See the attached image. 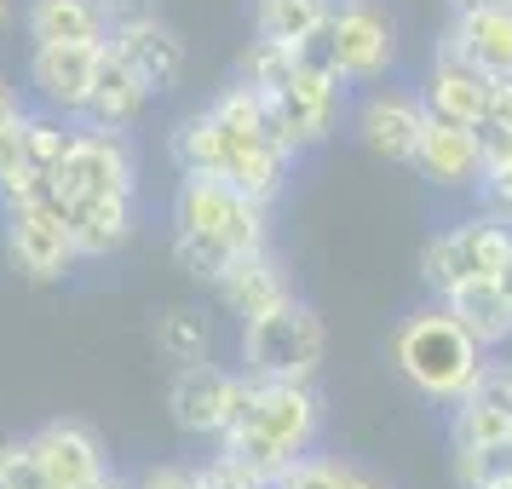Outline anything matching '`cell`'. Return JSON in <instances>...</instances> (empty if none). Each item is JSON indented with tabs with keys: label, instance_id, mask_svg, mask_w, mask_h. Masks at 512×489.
Segmentation results:
<instances>
[{
	"label": "cell",
	"instance_id": "obj_26",
	"mask_svg": "<svg viewBox=\"0 0 512 489\" xmlns=\"http://www.w3.org/2000/svg\"><path fill=\"white\" fill-rule=\"evenodd\" d=\"M75 127H81V121H64V116H52V110H29L24 116V156H29V167H35V173H52V167L64 162Z\"/></svg>",
	"mask_w": 512,
	"mask_h": 489
},
{
	"label": "cell",
	"instance_id": "obj_18",
	"mask_svg": "<svg viewBox=\"0 0 512 489\" xmlns=\"http://www.w3.org/2000/svg\"><path fill=\"white\" fill-rule=\"evenodd\" d=\"M415 173L432 190H472L478 173H484V156H478V139L472 127H455V121H426L415 150Z\"/></svg>",
	"mask_w": 512,
	"mask_h": 489
},
{
	"label": "cell",
	"instance_id": "obj_10",
	"mask_svg": "<svg viewBox=\"0 0 512 489\" xmlns=\"http://www.w3.org/2000/svg\"><path fill=\"white\" fill-rule=\"evenodd\" d=\"M98 52L104 41H52V47H29V93L41 110L64 121H81L87 116V98H93V81H98Z\"/></svg>",
	"mask_w": 512,
	"mask_h": 489
},
{
	"label": "cell",
	"instance_id": "obj_14",
	"mask_svg": "<svg viewBox=\"0 0 512 489\" xmlns=\"http://www.w3.org/2000/svg\"><path fill=\"white\" fill-rule=\"evenodd\" d=\"M29 449L41 461L47 489H81V484H93L98 472H110L104 438L93 426H81V420H47L41 432H29Z\"/></svg>",
	"mask_w": 512,
	"mask_h": 489
},
{
	"label": "cell",
	"instance_id": "obj_15",
	"mask_svg": "<svg viewBox=\"0 0 512 489\" xmlns=\"http://www.w3.org/2000/svg\"><path fill=\"white\" fill-rule=\"evenodd\" d=\"M104 47L116 52L121 64L150 87V98L173 93V87L185 81V41H179V29L167 24V18H144V24L110 29V35H104Z\"/></svg>",
	"mask_w": 512,
	"mask_h": 489
},
{
	"label": "cell",
	"instance_id": "obj_7",
	"mask_svg": "<svg viewBox=\"0 0 512 489\" xmlns=\"http://www.w3.org/2000/svg\"><path fill=\"white\" fill-rule=\"evenodd\" d=\"M139 196V150L127 133H110V127H75L64 162L52 167V202L64 208L75 196Z\"/></svg>",
	"mask_w": 512,
	"mask_h": 489
},
{
	"label": "cell",
	"instance_id": "obj_20",
	"mask_svg": "<svg viewBox=\"0 0 512 489\" xmlns=\"http://www.w3.org/2000/svg\"><path fill=\"white\" fill-rule=\"evenodd\" d=\"M144 104H150V87H144L139 75L121 64L116 52L104 47L98 52V81H93V98H87V127H110V133H127V127H139Z\"/></svg>",
	"mask_w": 512,
	"mask_h": 489
},
{
	"label": "cell",
	"instance_id": "obj_37",
	"mask_svg": "<svg viewBox=\"0 0 512 489\" xmlns=\"http://www.w3.org/2000/svg\"><path fill=\"white\" fill-rule=\"evenodd\" d=\"M340 489H392V484H386V478H374V472H363V466H346Z\"/></svg>",
	"mask_w": 512,
	"mask_h": 489
},
{
	"label": "cell",
	"instance_id": "obj_4",
	"mask_svg": "<svg viewBox=\"0 0 512 489\" xmlns=\"http://www.w3.org/2000/svg\"><path fill=\"white\" fill-rule=\"evenodd\" d=\"M300 64L334 70L346 87H380L397 64V24L380 0H334L323 35L300 47Z\"/></svg>",
	"mask_w": 512,
	"mask_h": 489
},
{
	"label": "cell",
	"instance_id": "obj_31",
	"mask_svg": "<svg viewBox=\"0 0 512 489\" xmlns=\"http://www.w3.org/2000/svg\"><path fill=\"white\" fill-rule=\"evenodd\" d=\"M133 489H208V484H202V466L156 461V466H144L139 478H133Z\"/></svg>",
	"mask_w": 512,
	"mask_h": 489
},
{
	"label": "cell",
	"instance_id": "obj_43",
	"mask_svg": "<svg viewBox=\"0 0 512 489\" xmlns=\"http://www.w3.org/2000/svg\"><path fill=\"white\" fill-rule=\"evenodd\" d=\"M507 443H512V438H507Z\"/></svg>",
	"mask_w": 512,
	"mask_h": 489
},
{
	"label": "cell",
	"instance_id": "obj_27",
	"mask_svg": "<svg viewBox=\"0 0 512 489\" xmlns=\"http://www.w3.org/2000/svg\"><path fill=\"white\" fill-rule=\"evenodd\" d=\"M340 478H346V466L311 449V455H294V461L282 466L277 478H271V489H340Z\"/></svg>",
	"mask_w": 512,
	"mask_h": 489
},
{
	"label": "cell",
	"instance_id": "obj_33",
	"mask_svg": "<svg viewBox=\"0 0 512 489\" xmlns=\"http://www.w3.org/2000/svg\"><path fill=\"white\" fill-rule=\"evenodd\" d=\"M472 139H478L484 167H495V162H507V156H512V127H501V121H478V127H472Z\"/></svg>",
	"mask_w": 512,
	"mask_h": 489
},
{
	"label": "cell",
	"instance_id": "obj_2",
	"mask_svg": "<svg viewBox=\"0 0 512 489\" xmlns=\"http://www.w3.org/2000/svg\"><path fill=\"white\" fill-rule=\"evenodd\" d=\"M317 443H323V397L311 380H248L242 409L213 438V449L271 489L282 466L294 455H311Z\"/></svg>",
	"mask_w": 512,
	"mask_h": 489
},
{
	"label": "cell",
	"instance_id": "obj_16",
	"mask_svg": "<svg viewBox=\"0 0 512 489\" xmlns=\"http://www.w3.org/2000/svg\"><path fill=\"white\" fill-rule=\"evenodd\" d=\"M484 93H489V70H478L472 58L438 41L432 52V70H426V87H420V104L432 121H455V127H478L484 121Z\"/></svg>",
	"mask_w": 512,
	"mask_h": 489
},
{
	"label": "cell",
	"instance_id": "obj_32",
	"mask_svg": "<svg viewBox=\"0 0 512 489\" xmlns=\"http://www.w3.org/2000/svg\"><path fill=\"white\" fill-rule=\"evenodd\" d=\"M98 6H104V24H110V29L144 24V18H162V0H98Z\"/></svg>",
	"mask_w": 512,
	"mask_h": 489
},
{
	"label": "cell",
	"instance_id": "obj_30",
	"mask_svg": "<svg viewBox=\"0 0 512 489\" xmlns=\"http://www.w3.org/2000/svg\"><path fill=\"white\" fill-rule=\"evenodd\" d=\"M472 190H478V208L512 225V156H507V162H495V167H484Z\"/></svg>",
	"mask_w": 512,
	"mask_h": 489
},
{
	"label": "cell",
	"instance_id": "obj_11",
	"mask_svg": "<svg viewBox=\"0 0 512 489\" xmlns=\"http://www.w3.org/2000/svg\"><path fill=\"white\" fill-rule=\"evenodd\" d=\"M0 219H6V259H12L29 282H64L75 265H81L75 236H70V219H64L58 202L0 213Z\"/></svg>",
	"mask_w": 512,
	"mask_h": 489
},
{
	"label": "cell",
	"instance_id": "obj_22",
	"mask_svg": "<svg viewBox=\"0 0 512 489\" xmlns=\"http://www.w3.org/2000/svg\"><path fill=\"white\" fill-rule=\"evenodd\" d=\"M24 35L29 47H52V41H104V6L98 0H29L24 6Z\"/></svg>",
	"mask_w": 512,
	"mask_h": 489
},
{
	"label": "cell",
	"instance_id": "obj_35",
	"mask_svg": "<svg viewBox=\"0 0 512 489\" xmlns=\"http://www.w3.org/2000/svg\"><path fill=\"white\" fill-rule=\"evenodd\" d=\"M484 121H501V127H512V75H489Z\"/></svg>",
	"mask_w": 512,
	"mask_h": 489
},
{
	"label": "cell",
	"instance_id": "obj_29",
	"mask_svg": "<svg viewBox=\"0 0 512 489\" xmlns=\"http://www.w3.org/2000/svg\"><path fill=\"white\" fill-rule=\"evenodd\" d=\"M466 397H478V403H489V409H501V415L512 420V363H507V357H495V351H489Z\"/></svg>",
	"mask_w": 512,
	"mask_h": 489
},
{
	"label": "cell",
	"instance_id": "obj_24",
	"mask_svg": "<svg viewBox=\"0 0 512 489\" xmlns=\"http://www.w3.org/2000/svg\"><path fill=\"white\" fill-rule=\"evenodd\" d=\"M294 70H300V47H282V41H265V35H254V41L242 47V58H236V81L259 87L265 98L282 93V87L294 81Z\"/></svg>",
	"mask_w": 512,
	"mask_h": 489
},
{
	"label": "cell",
	"instance_id": "obj_36",
	"mask_svg": "<svg viewBox=\"0 0 512 489\" xmlns=\"http://www.w3.org/2000/svg\"><path fill=\"white\" fill-rule=\"evenodd\" d=\"M24 116H29L24 93H18L12 81H0V133H6V127H18V121H24Z\"/></svg>",
	"mask_w": 512,
	"mask_h": 489
},
{
	"label": "cell",
	"instance_id": "obj_1",
	"mask_svg": "<svg viewBox=\"0 0 512 489\" xmlns=\"http://www.w3.org/2000/svg\"><path fill=\"white\" fill-rule=\"evenodd\" d=\"M271 242V208L254 202L248 190L225 185V179H196V173H179V190H173V265L196 282H213L225 271V259L254 254Z\"/></svg>",
	"mask_w": 512,
	"mask_h": 489
},
{
	"label": "cell",
	"instance_id": "obj_12",
	"mask_svg": "<svg viewBox=\"0 0 512 489\" xmlns=\"http://www.w3.org/2000/svg\"><path fill=\"white\" fill-rule=\"evenodd\" d=\"M426 104L420 93H403V87H374L357 116H351V133L357 144L380 156L386 167H415V150H420V133H426Z\"/></svg>",
	"mask_w": 512,
	"mask_h": 489
},
{
	"label": "cell",
	"instance_id": "obj_9",
	"mask_svg": "<svg viewBox=\"0 0 512 489\" xmlns=\"http://www.w3.org/2000/svg\"><path fill=\"white\" fill-rule=\"evenodd\" d=\"M242 392H248V374L242 369H219L213 357L202 363H185L173 369V386H167V415L173 426L196 443H213L242 409Z\"/></svg>",
	"mask_w": 512,
	"mask_h": 489
},
{
	"label": "cell",
	"instance_id": "obj_6",
	"mask_svg": "<svg viewBox=\"0 0 512 489\" xmlns=\"http://www.w3.org/2000/svg\"><path fill=\"white\" fill-rule=\"evenodd\" d=\"M512 254V225L495 213H466L455 225H443L426 248H420V282L432 288V300H443L449 288H461L472 277H495Z\"/></svg>",
	"mask_w": 512,
	"mask_h": 489
},
{
	"label": "cell",
	"instance_id": "obj_21",
	"mask_svg": "<svg viewBox=\"0 0 512 489\" xmlns=\"http://www.w3.org/2000/svg\"><path fill=\"white\" fill-rule=\"evenodd\" d=\"M443 311H449L484 351L512 346V305H507V294L495 288V277H472V282H461V288H449V294H443Z\"/></svg>",
	"mask_w": 512,
	"mask_h": 489
},
{
	"label": "cell",
	"instance_id": "obj_42",
	"mask_svg": "<svg viewBox=\"0 0 512 489\" xmlns=\"http://www.w3.org/2000/svg\"><path fill=\"white\" fill-rule=\"evenodd\" d=\"M489 489H512V472H507V478H495V484H489Z\"/></svg>",
	"mask_w": 512,
	"mask_h": 489
},
{
	"label": "cell",
	"instance_id": "obj_41",
	"mask_svg": "<svg viewBox=\"0 0 512 489\" xmlns=\"http://www.w3.org/2000/svg\"><path fill=\"white\" fill-rule=\"evenodd\" d=\"M478 6H501V0H449V12H478Z\"/></svg>",
	"mask_w": 512,
	"mask_h": 489
},
{
	"label": "cell",
	"instance_id": "obj_34",
	"mask_svg": "<svg viewBox=\"0 0 512 489\" xmlns=\"http://www.w3.org/2000/svg\"><path fill=\"white\" fill-rule=\"evenodd\" d=\"M24 167H29V156H24V121H18V127H6V133H0V190L12 185Z\"/></svg>",
	"mask_w": 512,
	"mask_h": 489
},
{
	"label": "cell",
	"instance_id": "obj_5",
	"mask_svg": "<svg viewBox=\"0 0 512 489\" xmlns=\"http://www.w3.org/2000/svg\"><path fill=\"white\" fill-rule=\"evenodd\" d=\"M328 328L311 300H282L254 323H242V374L248 380H317Z\"/></svg>",
	"mask_w": 512,
	"mask_h": 489
},
{
	"label": "cell",
	"instance_id": "obj_25",
	"mask_svg": "<svg viewBox=\"0 0 512 489\" xmlns=\"http://www.w3.org/2000/svg\"><path fill=\"white\" fill-rule=\"evenodd\" d=\"M208 323H202V311H167V317H156V351H162L173 369H185V363H202L208 357Z\"/></svg>",
	"mask_w": 512,
	"mask_h": 489
},
{
	"label": "cell",
	"instance_id": "obj_23",
	"mask_svg": "<svg viewBox=\"0 0 512 489\" xmlns=\"http://www.w3.org/2000/svg\"><path fill=\"white\" fill-rule=\"evenodd\" d=\"M334 0H254V35L282 41V47H305L311 35H323Z\"/></svg>",
	"mask_w": 512,
	"mask_h": 489
},
{
	"label": "cell",
	"instance_id": "obj_28",
	"mask_svg": "<svg viewBox=\"0 0 512 489\" xmlns=\"http://www.w3.org/2000/svg\"><path fill=\"white\" fill-rule=\"evenodd\" d=\"M0 489H47L29 438H6V443H0Z\"/></svg>",
	"mask_w": 512,
	"mask_h": 489
},
{
	"label": "cell",
	"instance_id": "obj_40",
	"mask_svg": "<svg viewBox=\"0 0 512 489\" xmlns=\"http://www.w3.org/2000/svg\"><path fill=\"white\" fill-rule=\"evenodd\" d=\"M12 18H18V0H0V35L12 29Z\"/></svg>",
	"mask_w": 512,
	"mask_h": 489
},
{
	"label": "cell",
	"instance_id": "obj_8",
	"mask_svg": "<svg viewBox=\"0 0 512 489\" xmlns=\"http://www.w3.org/2000/svg\"><path fill=\"white\" fill-rule=\"evenodd\" d=\"M340 116H346V81L334 70H317V64H300L294 81L271 93V139L294 156L334 139Z\"/></svg>",
	"mask_w": 512,
	"mask_h": 489
},
{
	"label": "cell",
	"instance_id": "obj_19",
	"mask_svg": "<svg viewBox=\"0 0 512 489\" xmlns=\"http://www.w3.org/2000/svg\"><path fill=\"white\" fill-rule=\"evenodd\" d=\"M443 41L472 58L489 75H512V0L501 6H478V12H449Z\"/></svg>",
	"mask_w": 512,
	"mask_h": 489
},
{
	"label": "cell",
	"instance_id": "obj_39",
	"mask_svg": "<svg viewBox=\"0 0 512 489\" xmlns=\"http://www.w3.org/2000/svg\"><path fill=\"white\" fill-rule=\"evenodd\" d=\"M495 288H501V294H507V305H512V254H507V265L495 271Z\"/></svg>",
	"mask_w": 512,
	"mask_h": 489
},
{
	"label": "cell",
	"instance_id": "obj_3",
	"mask_svg": "<svg viewBox=\"0 0 512 489\" xmlns=\"http://www.w3.org/2000/svg\"><path fill=\"white\" fill-rule=\"evenodd\" d=\"M484 357L489 351L443 311V300L409 311V317L392 328V369L403 374L409 392H420L426 403H438V409H449V403H461V397L472 392Z\"/></svg>",
	"mask_w": 512,
	"mask_h": 489
},
{
	"label": "cell",
	"instance_id": "obj_38",
	"mask_svg": "<svg viewBox=\"0 0 512 489\" xmlns=\"http://www.w3.org/2000/svg\"><path fill=\"white\" fill-rule=\"evenodd\" d=\"M81 489H133L127 478H116V472H98L93 484H81Z\"/></svg>",
	"mask_w": 512,
	"mask_h": 489
},
{
	"label": "cell",
	"instance_id": "obj_13",
	"mask_svg": "<svg viewBox=\"0 0 512 489\" xmlns=\"http://www.w3.org/2000/svg\"><path fill=\"white\" fill-rule=\"evenodd\" d=\"M208 288L219 294V305L231 311L236 323H254V317H265V311H277L282 300H294V282H288V271H282V259L271 254V242L254 248V254L225 259V271H219Z\"/></svg>",
	"mask_w": 512,
	"mask_h": 489
},
{
	"label": "cell",
	"instance_id": "obj_17",
	"mask_svg": "<svg viewBox=\"0 0 512 489\" xmlns=\"http://www.w3.org/2000/svg\"><path fill=\"white\" fill-rule=\"evenodd\" d=\"M64 219H70V236H75V254L81 259H110L121 254L133 231H139V196H75L64 202Z\"/></svg>",
	"mask_w": 512,
	"mask_h": 489
}]
</instances>
